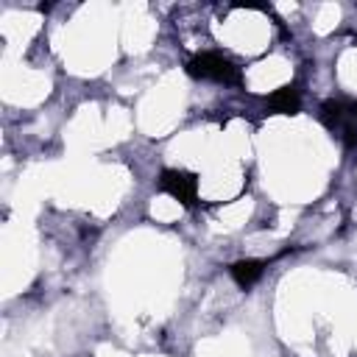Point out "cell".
I'll return each instance as SVG.
<instances>
[{
    "label": "cell",
    "instance_id": "obj_1",
    "mask_svg": "<svg viewBox=\"0 0 357 357\" xmlns=\"http://www.w3.org/2000/svg\"><path fill=\"white\" fill-rule=\"evenodd\" d=\"M321 123L346 151L357 148V98H329L321 103Z\"/></svg>",
    "mask_w": 357,
    "mask_h": 357
},
{
    "label": "cell",
    "instance_id": "obj_2",
    "mask_svg": "<svg viewBox=\"0 0 357 357\" xmlns=\"http://www.w3.org/2000/svg\"><path fill=\"white\" fill-rule=\"evenodd\" d=\"M187 75L198 78V81H215L223 86H240L243 84V70L223 53L218 50H201L195 53L187 64H184Z\"/></svg>",
    "mask_w": 357,
    "mask_h": 357
},
{
    "label": "cell",
    "instance_id": "obj_3",
    "mask_svg": "<svg viewBox=\"0 0 357 357\" xmlns=\"http://www.w3.org/2000/svg\"><path fill=\"white\" fill-rule=\"evenodd\" d=\"M159 190L176 198L181 206H195L198 204V176L192 170L181 167H165L159 173Z\"/></svg>",
    "mask_w": 357,
    "mask_h": 357
},
{
    "label": "cell",
    "instance_id": "obj_4",
    "mask_svg": "<svg viewBox=\"0 0 357 357\" xmlns=\"http://www.w3.org/2000/svg\"><path fill=\"white\" fill-rule=\"evenodd\" d=\"M265 106L271 114H296L301 109V92L296 84H284L265 98Z\"/></svg>",
    "mask_w": 357,
    "mask_h": 357
},
{
    "label": "cell",
    "instance_id": "obj_5",
    "mask_svg": "<svg viewBox=\"0 0 357 357\" xmlns=\"http://www.w3.org/2000/svg\"><path fill=\"white\" fill-rule=\"evenodd\" d=\"M229 273H231V279H234L237 287L248 290V287L257 284L259 276L265 273V262H262V259H237V262L229 265Z\"/></svg>",
    "mask_w": 357,
    "mask_h": 357
}]
</instances>
